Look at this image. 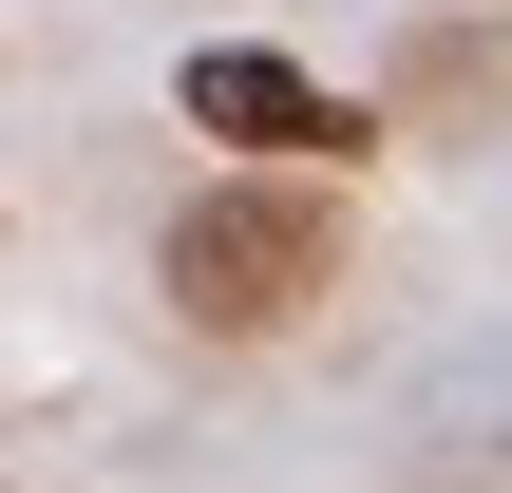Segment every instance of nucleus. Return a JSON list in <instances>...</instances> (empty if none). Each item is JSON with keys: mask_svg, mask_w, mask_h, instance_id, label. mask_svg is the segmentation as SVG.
<instances>
[{"mask_svg": "<svg viewBox=\"0 0 512 493\" xmlns=\"http://www.w3.org/2000/svg\"><path fill=\"white\" fill-rule=\"evenodd\" d=\"M171 95H190V133L266 152V171H361V152H380V114H361V95H323V76H304V57H266V38H209Z\"/></svg>", "mask_w": 512, "mask_h": 493, "instance_id": "2", "label": "nucleus"}, {"mask_svg": "<svg viewBox=\"0 0 512 493\" xmlns=\"http://www.w3.org/2000/svg\"><path fill=\"white\" fill-rule=\"evenodd\" d=\"M380 114H399V133H475V114H512V38H399Z\"/></svg>", "mask_w": 512, "mask_h": 493, "instance_id": "3", "label": "nucleus"}, {"mask_svg": "<svg viewBox=\"0 0 512 493\" xmlns=\"http://www.w3.org/2000/svg\"><path fill=\"white\" fill-rule=\"evenodd\" d=\"M152 285H171L190 342H285V323L342 285V190H323V171H228V190H190V209L152 228Z\"/></svg>", "mask_w": 512, "mask_h": 493, "instance_id": "1", "label": "nucleus"}]
</instances>
